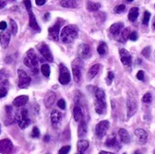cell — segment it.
<instances>
[{
  "label": "cell",
  "instance_id": "6da1fadb",
  "mask_svg": "<svg viewBox=\"0 0 155 154\" xmlns=\"http://www.w3.org/2000/svg\"><path fill=\"white\" fill-rule=\"evenodd\" d=\"M78 35V28L74 25H68L63 28L60 32V39L63 43H71Z\"/></svg>",
  "mask_w": 155,
  "mask_h": 154
},
{
  "label": "cell",
  "instance_id": "7a4b0ae2",
  "mask_svg": "<svg viewBox=\"0 0 155 154\" xmlns=\"http://www.w3.org/2000/svg\"><path fill=\"white\" fill-rule=\"evenodd\" d=\"M15 119L17 121L18 125L20 128H26L31 124V120L28 116V111L27 109H21L20 111L16 112Z\"/></svg>",
  "mask_w": 155,
  "mask_h": 154
},
{
  "label": "cell",
  "instance_id": "3957f363",
  "mask_svg": "<svg viewBox=\"0 0 155 154\" xmlns=\"http://www.w3.org/2000/svg\"><path fill=\"white\" fill-rule=\"evenodd\" d=\"M83 61L81 58H76L73 60L71 64V68H72V73H73V79L76 83H79L81 80V71L83 68Z\"/></svg>",
  "mask_w": 155,
  "mask_h": 154
},
{
  "label": "cell",
  "instance_id": "277c9868",
  "mask_svg": "<svg viewBox=\"0 0 155 154\" xmlns=\"http://www.w3.org/2000/svg\"><path fill=\"white\" fill-rule=\"evenodd\" d=\"M38 57L37 55L34 53V51L32 50H30L27 54L25 56V58H24V64H25V66H27L28 68H34L37 67L38 65Z\"/></svg>",
  "mask_w": 155,
  "mask_h": 154
},
{
  "label": "cell",
  "instance_id": "5b68a950",
  "mask_svg": "<svg viewBox=\"0 0 155 154\" xmlns=\"http://www.w3.org/2000/svg\"><path fill=\"white\" fill-rule=\"evenodd\" d=\"M18 73V87L20 88H26L31 84V77L22 70L17 71Z\"/></svg>",
  "mask_w": 155,
  "mask_h": 154
},
{
  "label": "cell",
  "instance_id": "8992f818",
  "mask_svg": "<svg viewBox=\"0 0 155 154\" xmlns=\"http://www.w3.org/2000/svg\"><path fill=\"white\" fill-rule=\"evenodd\" d=\"M59 71H60V75H59V82L62 85H67L70 83L71 81V74L70 71L67 68V67L63 64H60L59 66Z\"/></svg>",
  "mask_w": 155,
  "mask_h": 154
},
{
  "label": "cell",
  "instance_id": "52a82bcc",
  "mask_svg": "<svg viewBox=\"0 0 155 154\" xmlns=\"http://www.w3.org/2000/svg\"><path fill=\"white\" fill-rule=\"evenodd\" d=\"M109 127V121L105 120V121H101L100 123H98L96 125L95 127V133H96V136L98 137L99 139H102L103 137L106 135L107 133L108 129Z\"/></svg>",
  "mask_w": 155,
  "mask_h": 154
},
{
  "label": "cell",
  "instance_id": "ba28073f",
  "mask_svg": "<svg viewBox=\"0 0 155 154\" xmlns=\"http://www.w3.org/2000/svg\"><path fill=\"white\" fill-rule=\"evenodd\" d=\"M37 48L40 53H41V55L44 57V59H46L49 62L54 61V57H52V54L48 45H46L45 43H42V44H40V45H38Z\"/></svg>",
  "mask_w": 155,
  "mask_h": 154
},
{
  "label": "cell",
  "instance_id": "9c48e42d",
  "mask_svg": "<svg viewBox=\"0 0 155 154\" xmlns=\"http://www.w3.org/2000/svg\"><path fill=\"white\" fill-rule=\"evenodd\" d=\"M14 149V145L9 139L0 140V153L1 154H11Z\"/></svg>",
  "mask_w": 155,
  "mask_h": 154
},
{
  "label": "cell",
  "instance_id": "30bf717a",
  "mask_svg": "<svg viewBox=\"0 0 155 154\" xmlns=\"http://www.w3.org/2000/svg\"><path fill=\"white\" fill-rule=\"evenodd\" d=\"M119 54H120L121 62L123 63V65H125V66H127V67L131 66V63H132L131 55H130V53L127 50H125V48H121L120 51H119Z\"/></svg>",
  "mask_w": 155,
  "mask_h": 154
},
{
  "label": "cell",
  "instance_id": "8fae6325",
  "mask_svg": "<svg viewBox=\"0 0 155 154\" xmlns=\"http://www.w3.org/2000/svg\"><path fill=\"white\" fill-rule=\"evenodd\" d=\"M62 113L60 111H52L51 114V125L54 128H58L60 124H61V121H62Z\"/></svg>",
  "mask_w": 155,
  "mask_h": 154
},
{
  "label": "cell",
  "instance_id": "7c38bea8",
  "mask_svg": "<svg viewBox=\"0 0 155 154\" xmlns=\"http://www.w3.org/2000/svg\"><path fill=\"white\" fill-rule=\"evenodd\" d=\"M79 55L82 59H89L91 56V47L87 44H81L79 46Z\"/></svg>",
  "mask_w": 155,
  "mask_h": 154
},
{
  "label": "cell",
  "instance_id": "4fadbf2b",
  "mask_svg": "<svg viewBox=\"0 0 155 154\" xmlns=\"http://www.w3.org/2000/svg\"><path fill=\"white\" fill-rule=\"evenodd\" d=\"M59 31H60V24L55 23L54 26L49 29V36L51 40L57 41L59 37Z\"/></svg>",
  "mask_w": 155,
  "mask_h": 154
},
{
  "label": "cell",
  "instance_id": "5bb4252c",
  "mask_svg": "<svg viewBox=\"0 0 155 154\" xmlns=\"http://www.w3.org/2000/svg\"><path fill=\"white\" fill-rule=\"evenodd\" d=\"M127 108H128V117L130 118L137 111V103L133 98H129L127 101Z\"/></svg>",
  "mask_w": 155,
  "mask_h": 154
},
{
  "label": "cell",
  "instance_id": "9a60e30c",
  "mask_svg": "<svg viewBox=\"0 0 155 154\" xmlns=\"http://www.w3.org/2000/svg\"><path fill=\"white\" fill-rule=\"evenodd\" d=\"M134 134L136 136V139L139 144H146L148 141V133L146 132V130L142 128H138L134 131Z\"/></svg>",
  "mask_w": 155,
  "mask_h": 154
},
{
  "label": "cell",
  "instance_id": "2e32d148",
  "mask_svg": "<svg viewBox=\"0 0 155 154\" xmlns=\"http://www.w3.org/2000/svg\"><path fill=\"white\" fill-rule=\"evenodd\" d=\"M11 41V32L10 31H2L0 34V44H1L2 48H8Z\"/></svg>",
  "mask_w": 155,
  "mask_h": 154
},
{
  "label": "cell",
  "instance_id": "e0dca14e",
  "mask_svg": "<svg viewBox=\"0 0 155 154\" xmlns=\"http://www.w3.org/2000/svg\"><path fill=\"white\" fill-rule=\"evenodd\" d=\"M94 106H95V111L98 114H104L106 111H107V103H106V101L95 100Z\"/></svg>",
  "mask_w": 155,
  "mask_h": 154
},
{
  "label": "cell",
  "instance_id": "ac0fdd59",
  "mask_svg": "<svg viewBox=\"0 0 155 154\" xmlns=\"http://www.w3.org/2000/svg\"><path fill=\"white\" fill-rule=\"evenodd\" d=\"M55 99H56L55 93L52 91H49L46 94V96H45V99H44V103H45L46 108H51L52 105H54Z\"/></svg>",
  "mask_w": 155,
  "mask_h": 154
},
{
  "label": "cell",
  "instance_id": "d6986e66",
  "mask_svg": "<svg viewBox=\"0 0 155 154\" xmlns=\"http://www.w3.org/2000/svg\"><path fill=\"white\" fill-rule=\"evenodd\" d=\"M28 100H29V97L27 95H20L18 97H16V98L14 100L13 104L14 107L21 108L23 106H25V105L28 103Z\"/></svg>",
  "mask_w": 155,
  "mask_h": 154
},
{
  "label": "cell",
  "instance_id": "ffe728a7",
  "mask_svg": "<svg viewBox=\"0 0 155 154\" xmlns=\"http://www.w3.org/2000/svg\"><path fill=\"white\" fill-rule=\"evenodd\" d=\"M89 147V144L87 140L81 139L78 141L77 143V151H78V154H84L85 151L87 150Z\"/></svg>",
  "mask_w": 155,
  "mask_h": 154
},
{
  "label": "cell",
  "instance_id": "44dd1931",
  "mask_svg": "<svg viewBox=\"0 0 155 154\" xmlns=\"http://www.w3.org/2000/svg\"><path fill=\"white\" fill-rule=\"evenodd\" d=\"M81 0H61L60 5L64 8H76L78 7Z\"/></svg>",
  "mask_w": 155,
  "mask_h": 154
},
{
  "label": "cell",
  "instance_id": "7402d4cb",
  "mask_svg": "<svg viewBox=\"0 0 155 154\" xmlns=\"http://www.w3.org/2000/svg\"><path fill=\"white\" fill-rule=\"evenodd\" d=\"M28 13H29V17H30V27L31 28L32 30H34L36 31H40L41 29H40L38 23H37V21H36L34 13H32L31 11H29Z\"/></svg>",
  "mask_w": 155,
  "mask_h": 154
},
{
  "label": "cell",
  "instance_id": "603a6c76",
  "mask_svg": "<svg viewBox=\"0 0 155 154\" xmlns=\"http://www.w3.org/2000/svg\"><path fill=\"white\" fill-rule=\"evenodd\" d=\"M73 117L76 122H80L83 119V111L79 105H75V107L73 108Z\"/></svg>",
  "mask_w": 155,
  "mask_h": 154
},
{
  "label": "cell",
  "instance_id": "cb8c5ba5",
  "mask_svg": "<svg viewBox=\"0 0 155 154\" xmlns=\"http://www.w3.org/2000/svg\"><path fill=\"white\" fill-rule=\"evenodd\" d=\"M118 135L120 137V140L122 141V143L124 144H129L130 142V137L129 132L126 130L125 128H120L119 131H118Z\"/></svg>",
  "mask_w": 155,
  "mask_h": 154
},
{
  "label": "cell",
  "instance_id": "d4e9b609",
  "mask_svg": "<svg viewBox=\"0 0 155 154\" xmlns=\"http://www.w3.org/2000/svg\"><path fill=\"white\" fill-rule=\"evenodd\" d=\"M6 112H7V119H6V124L7 125H10V124H13L15 119V115H14V111H13V108L10 107V106H7L6 107Z\"/></svg>",
  "mask_w": 155,
  "mask_h": 154
},
{
  "label": "cell",
  "instance_id": "484cf974",
  "mask_svg": "<svg viewBox=\"0 0 155 154\" xmlns=\"http://www.w3.org/2000/svg\"><path fill=\"white\" fill-rule=\"evenodd\" d=\"M123 29H124V24L121 22H118V23H114L113 25H111V27L109 28V31H111L112 34L117 35L123 31Z\"/></svg>",
  "mask_w": 155,
  "mask_h": 154
},
{
  "label": "cell",
  "instance_id": "4316f807",
  "mask_svg": "<svg viewBox=\"0 0 155 154\" xmlns=\"http://www.w3.org/2000/svg\"><path fill=\"white\" fill-rule=\"evenodd\" d=\"M100 68H101V66L99 64L93 65V66L89 68V71L88 72V78L89 79H93V78H94V77L98 74V72L100 71Z\"/></svg>",
  "mask_w": 155,
  "mask_h": 154
},
{
  "label": "cell",
  "instance_id": "83f0119b",
  "mask_svg": "<svg viewBox=\"0 0 155 154\" xmlns=\"http://www.w3.org/2000/svg\"><path fill=\"white\" fill-rule=\"evenodd\" d=\"M80 124L78 125V136L83 138V137L87 134L88 132V128H87V123L85 121H80Z\"/></svg>",
  "mask_w": 155,
  "mask_h": 154
},
{
  "label": "cell",
  "instance_id": "f1b7e54d",
  "mask_svg": "<svg viewBox=\"0 0 155 154\" xmlns=\"http://www.w3.org/2000/svg\"><path fill=\"white\" fill-rule=\"evenodd\" d=\"M138 15H139V9L137 7H133L130 9L129 13V20L131 22H134L137 19Z\"/></svg>",
  "mask_w": 155,
  "mask_h": 154
},
{
  "label": "cell",
  "instance_id": "f546056e",
  "mask_svg": "<svg viewBox=\"0 0 155 154\" xmlns=\"http://www.w3.org/2000/svg\"><path fill=\"white\" fill-rule=\"evenodd\" d=\"M94 96H95V100H99V101H106V94L105 91L100 88H96L94 91Z\"/></svg>",
  "mask_w": 155,
  "mask_h": 154
},
{
  "label": "cell",
  "instance_id": "4dcf8cb0",
  "mask_svg": "<svg viewBox=\"0 0 155 154\" xmlns=\"http://www.w3.org/2000/svg\"><path fill=\"white\" fill-rule=\"evenodd\" d=\"M130 30L129 28H126L123 31L120 32V38H119V41L120 42H126L127 40L129 38V34H130Z\"/></svg>",
  "mask_w": 155,
  "mask_h": 154
},
{
  "label": "cell",
  "instance_id": "1f68e13d",
  "mask_svg": "<svg viewBox=\"0 0 155 154\" xmlns=\"http://www.w3.org/2000/svg\"><path fill=\"white\" fill-rule=\"evenodd\" d=\"M106 145L108 148H114L116 145H118V142H117V139L115 138V136L114 135L109 136L107 139V141H106Z\"/></svg>",
  "mask_w": 155,
  "mask_h": 154
},
{
  "label": "cell",
  "instance_id": "d6a6232c",
  "mask_svg": "<svg viewBox=\"0 0 155 154\" xmlns=\"http://www.w3.org/2000/svg\"><path fill=\"white\" fill-rule=\"evenodd\" d=\"M101 5L99 3H94V2H91L89 1L87 2V10L89 11H96L100 9Z\"/></svg>",
  "mask_w": 155,
  "mask_h": 154
},
{
  "label": "cell",
  "instance_id": "836d02e7",
  "mask_svg": "<svg viewBox=\"0 0 155 154\" xmlns=\"http://www.w3.org/2000/svg\"><path fill=\"white\" fill-rule=\"evenodd\" d=\"M97 51H98V53L100 55H105L106 53H107V51H108V47H107V44L104 43V42H102L100 45L98 46V48H97Z\"/></svg>",
  "mask_w": 155,
  "mask_h": 154
},
{
  "label": "cell",
  "instance_id": "e575fe53",
  "mask_svg": "<svg viewBox=\"0 0 155 154\" xmlns=\"http://www.w3.org/2000/svg\"><path fill=\"white\" fill-rule=\"evenodd\" d=\"M9 77V73L5 70H0V84H8L7 78Z\"/></svg>",
  "mask_w": 155,
  "mask_h": 154
},
{
  "label": "cell",
  "instance_id": "d590c367",
  "mask_svg": "<svg viewBox=\"0 0 155 154\" xmlns=\"http://www.w3.org/2000/svg\"><path fill=\"white\" fill-rule=\"evenodd\" d=\"M41 72L43 73L44 76L46 77H49L51 74V68H50V66H49L48 64H43L42 67H41Z\"/></svg>",
  "mask_w": 155,
  "mask_h": 154
},
{
  "label": "cell",
  "instance_id": "8d00e7d4",
  "mask_svg": "<svg viewBox=\"0 0 155 154\" xmlns=\"http://www.w3.org/2000/svg\"><path fill=\"white\" fill-rule=\"evenodd\" d=\"M10 26H11V31H11V34H17L18 28H17V24H16V22L14 21V20H13V19L10 20Z\"/></svg>",
  "mask_w": 155,
  "mask_h": 154
},
{
  "label": "cell",
  "instance_id": "74e56055",
  "mask_svg": "<svg viewBox=\"0 0 155 154\" xmlns=\"http://www.w3.org/2000/svg\"><path fill=\"white\" fill-rule=\"evenodd\" d=\"M150 52H151V48H150L149 46H148V47H146L144 50L142 51V55L144 56V57H146V58H149V55H150Z\"/></svg>",
  "mask_w": 155,
  "mask_h": 154
},
{
  "label": "cell",
  "instance_id": "f35d334b",
  "mask_svg": "<svg viewBox=\"0 0 155 154\" xmlns=\"http://www.w3.org/2000/svg\"><path fill=\"white\" fill-rule=\"evenodd\" d=\"M71 150V147L70 145H64V147H62L58 151V154H68L69 152H70Z\"/></svg>",
  "mask_w": 155,
  "mask_h": 154
},
{
  "label": "cell",
  "instance_id": "ab89813d",
  "mask_svg": "<svg viewBox=\"0 0 155 154\" xmlns=\"http://www.w3.org/2000/svg\"><path fill=\"white\" fill-rule=\"evenodd\" d=\"M126 10V7L123 4H121V5H118L115 7V9H114V13L115 14H122L123 11H125Z\"/></svg>",
  "mask_w": 155,
  "mask_h": 154
},
{
  "label": "cell",
  "instance_id": "60d3db41",
  "mask_svg": "<svg viewBox=\"0 0 155 154\" xmlns=\"http://www.w3.org/2000/svg\"><path fill=\"white\" fill-rule=\"evenodd\" d=\"M151 99H152V96H151V94H150L149 92H146V94L143 96V102L144 103H150L151 102Z\"/></svg>",
  "mask_w": 155,
  "mask_h": 154
},
{
  "label": "cell",
  "instance_id": "b9f144b4",
  "mask_svg": "<svg viewBox=\"0 0 155 154\" xmlns=\"http://www.w3.org/2000/svg\"><path fill=\"white\" fill-rule=\"evenodd\" d=\"M149 19H150V14L149 13V11H145L144 18H143V24L146 26L149 22Z\"/></svg>",
  "mask_w": 155,
  "mask_h": 154
},
{
  "label": "cell",
  "instance_id": "7bdbcfd3",
  "mask_svg": "<svg viewBox=\"0 0 155 154\" xmlns=\"http://www.w3.org/2000/svg\"><path fill=\"white\" fill-rule=\"evenodd\" d=\"M31 136L32 138H38V137L40 136V131L38 128H34V129H32V132H31Z\"/></svg>",
  "mask_w": 155,
  "mask_h": 154
},
{
  "label": "cell",
  "instance_id": "ee69618b",
  "mask_svg": "<svg viewBox=\"0 0 155 154\" xmlns=\"http://www.w3.org/2000/svg\"><path fill=\"white\" fill-rule=\"evenodd\" d=\"M131 41H136V40L138 39V34H137V32L136 31H132V32H130V34H129V38Z\"/></svg>",
  "mask_w": 155,
  "mask_h": 154
},
{
  "label": "cell",
  "instance_id": "f6af8a7d",
  "mask_svg": "<svg viewBox=\"0 0 155 154\" xmlns=\"http://www.w3.org/2000/svg\"><path fill=\"white\" fill-rule=\"evenodd\" d=\"M57 105H58V107H59L61 109H65V108H66V102H65L64 99L58 100V103H57Z\"/></svg>",
  "mask_w": 155,
  "mask_h": 154
},
{
  "label": "cell",
  "instance_id": "bcb514c9",
  "mask_svg": "<svg viewBox=\"0 0 155 154\" xmlns=\"http://www.w3.org/2000/svg\"><path fill=\"white\" fill-rule=\"evenodd\" d=\"M136 77H137V79H138V80L143 81V80L145 79V73H144V71H139L137 72Z\"/></svg>",
  "mask_w": 155,
  "mask_h": 154
},
{
  "label": "cell",
  "instance_id": "7dc6e473",
  "mask_svg": "<svg viewBox=\"0 0 155 154\" xmlns=\"http://www.w3.org/2000/svg\"><path fill=\"white\" fill-rule=\"evenodd\" d=\"M24 5H25L27 11H31V3L30 0H24Z\"/></svg>",
  "mask_w": 155,
  "mask_h": 154
},
{
  "label": "cell",
  "instance_id": "c3c4849f",
  "mask_svg": "<svg viewBox=\"0 0 155 154\" xmlns=\"http://www.w3.org/2000/svg\"><path fill=\"white\" fill-rule=\"evenodd\" d=\"M7 95V90L5 88H0V98H3Z\"/></svg>",
  "mask_w": 155,
  "mask_h": 154
},
{
  "label": "cell",
  "instance_id": "681fc988",
  "mask_svg": "<svg viewBox=\"0 0 155 154\" xmlns=\"http://www.w3.org/2000/svg\"><path fill=\"white\" fill-rule=\"evenodd\" d=\"M6 29H7V23L5 21H1L0 22V30L5 31Z\"/></svg>",
  "mask_w": 155,
  "mask_h": 154
},
{
  "label": "cell",
  "instance_id": "f907efd6",
  "mask_svg": "<svg viewBox=\"0 0 155 154\" xmlns=\"http://www.w3.org/2000/svg\"><path fill=\"white\" fill-rule=\"evenodd\" d=\"M113 78H114V73H113V72H111V71H109V73H108V79H109V82H111V81L113 80Z\"/></svg>",
  "mask_w": 155,
  "mask_h": 154
},
{
  "label": "cell",
  "instance_id": "816d5d0a",
  "mask_svg": "<svg viewBox=\"0 0 155 154\" xmlns=\"http://www.w3.org/2000/svg\"><path fill=\"white\" fill-rule=\"evenodd\" d=\"M35 3L37 6H43L46 3V0H35Z\"/></svg>",
  "mask_w": 155,
  "mask_h": 154
},
{
  "label": "cell",
  "instance_id": "f5cc1de1",
  "mask_svg": "<svg viewBox=\"0 0 155 154\" xmlns=\"http://www.w3.org/2000/svg\"><path fill=\"white\" fill-rule=\"evenodd\" d=\"M7 5V1L6 0H0V10L3 9L4 7Z\"/></svg>",
  "mask_w": 155,
  "mask_h": 154
},
{
  "label": "cell",
  "instance_id": "db71d44e",
  "mask_svg": "<svg viewBox=\"0 0 155 154\" xmlns=\"http://www.w3.org/2000/svg\"><path fill=\"white\" fill-rule=\"evenodd\" d=\"M99 154H114V153H111V152H108V151H101Z\"/></svg>",
  "mask_w": 155,
  "mask_h": 154
},
{
  "label": "cell",
  "instance_id": "11a10c76",
  "mask_svg": "<svg viewBox=\"0 0 155 154\" xmlns=\"http://www.w3.org/2000/svg\"><path fill=\"white\" fill-rule=\"evenodd\" d=\"M49 18H50V14H45V20H48Z\"/></svg>",
  "mask_w": 155,
  "mask_h": 154
},
{
  "label": "cell",
  "instance_id": "9f6ffc18",
  "mask_svg": "<svg viewBox=\"0 0 155 154\" xmlns=\"http://www.w3.org/2000/svg\"><path fill=\"white\" fill-rule=\"evenodd\" d=\"M45 142H48V141H50V136H48V135H46L45 136Z\"/></svg>",
  "mask_w": 155,
  "mask_h": 154
},
{
  "label": "cell",
  "instance_id": "6f0895ef",
  "mask_svg": "<svg viewBox=\"0 0 155 154\" xmlns=\"http://www.w3.org/2000/svg\"><path fill=\"white\" fill-rule=\"evenodd\" d=\"M134 154H142L139 150H137V151H135V152H134Z\"/></svg>",
  "mask_w": 155,
  "mask_h": 154
},
{
  "label": "cell",
  "instance_id": "680465c9",
  "mask_svg": "<svg viewBox=\"0 0 155 154\" xmlns=\"http://www.w3.org/2000/svg\"><path fill=\"white\" fill-rule=\"evenodd\" d=\"M127 1H128V2H132L133 0H127Z\"/></svg>",
  "mask_w": 155,
  "mask_h": 154
},
{
  "label": "cell",
  "instance_id": "91938a15",
  "mask_svg": "<svg viewBox=\"0 0 155 154\" xmlns=\"http://www.w3.org/2000/svg\"><path fill=\"white\" fill-rule=\"evenodd\" d=\"M153 26H154V28H155V19H154V22H153Z\"/></svg>",
  "mask_w": 155,
  "mask_h": 154
},
{
  "label": "cell",
  "instance_id": "94428289",
  "mask_svg": "<svg viewBox=\"0 0 155 154\" xmlns=\"http://www.w3.org/2000/svg\"><path fill=\"white\" fill-rule=\"evenodd\" d=\"M0 132H1V128H0Z\"/></svg>",
  "mask_w": 155,
  "mask_h": 154
},
{
  "label": "cell",
  "instance_id": "6125c7cd",
  "mask_svg": "<svg viewBox=\"0 0 155 154\" xmlns=\"http://www.w3.org/2000/svg\"><path fill=\"white\" fill-rule=\"evenodd\" d=\"M124 154H126V153H124Z\"/></svg>",
  "mask_w": 155,
  "mask_h": 154
},
{
  "label": "cell",
  "instance_id": "be15d7a7",
  "mask_svg": "<svg viewBox=\"0 0 155 154\" xmlns=\"http://www.w3.org/2000/svg\"><path fill=\"white\" fill-rule=\"evenodd\" d=\"M77 154H78V153H77Z\"/></svg>",
  "mask_w": 155,
  "mask_h": 154
}]
</instances>
